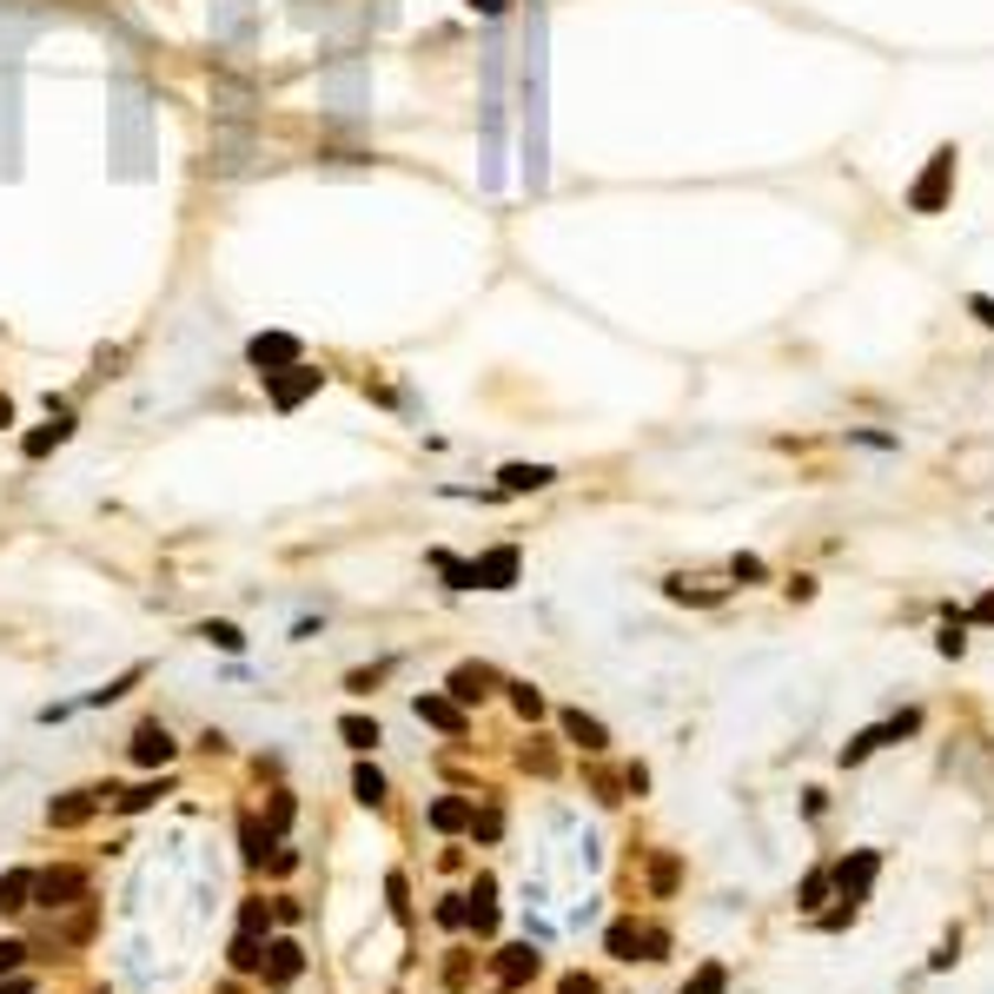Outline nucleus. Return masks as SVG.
<instances>
[{
  "instance_id": "obj_32",
  "label": "nucleus",
  "mask_w": 994,
  "mask_h": 994,
  "mask_svg": "<svg viewBox=\"0 0 994 994\" xmlns=\"http://www.w3.org/2000/svg\"><path fill=\"white\" fill-rule=\"evenodd\" d=\"M385 896H391V915L405 922V915H411V902H405V876H391V882H385Z\"/></svg>"
},
{
  "instance_id": "obj_37",
  "label": "nucleus",
  "mask_w": 994,
  "mask_h": 994,
  "mask_svg": "<svg viewBox=\"0 0 994 994\" xmlns=\"http://www.w3.org/2000/svg\"><path fill=\"white\" fill-rule=\"evenodd\" d=\"M564 994H597V988H590L584 975H571V982H564Z\"/></svg>"
},
{
  "instance_id": "obj_31",
  "label": "nucleus",
  "mask_w": 994,
  "mask_h": 994,
  "mask_svg": "<svg viewBox=\"0 0 994 994\" xmlns=\"http://www.w3.org/2000/svg\"><path fill=\"white\" fill-rule=\"evenodd\" d=\"M20 962H27V942H0V975H20Z\"/></svg>"
},
{
  "instance_id": "obj_16",
  "label": "nucleus",
  "mask_w": 994,
  "mask_h": 994,
  "mask_svg": "<svg viewBox=\"0 0 994 994\" xmlns=\"http://www.w3.org/2000/svg\"><path fill=\"white\" fill-rule=\"evenodd\" d=\"M33 902V869H7L0 876V915H20Z\"/></svg>"
},
{
  "instance_id": "obj_28",
  "label": "nucleus",
  "mask_w": 994,
  "mask_h": 994,
  "mask_svg": "<svg viewBox=\"0 0 994 994\" xmlns=\"http://www.w3.org/2000/svg\"><path fill=\"white\" fill-rule=\"evenodd\" d=\"M385 670H391V663H372V670H352V677H345V690H358V697H372V683H378Z\"/></svg>"
},
{
  "instance_id": "obj_33",
  "label": "nucleus",
  "mask_w": 994,
  "mask_h": 994,
  "mask_svg": "<svg viewBox=\"0 0 994 994\" xmlns=\"http://www.w3.org/2000/svg\"><path fill=\"white\" fill-rule=\"evenodd\" d=\"M444 982H451V988H464V982H471V962H464V955H451V962H444Z\"/></svg>"
},
{
  "instance_id": "obj_4",
  "label": "nucleus",
  "mask_w": 994,
  "mask_h": 994,
  "mask_svg": "<svg viewBox=\"0 0 994 994\" xmlns=\"http://www.w3.org/2000/svg\"><path fill=\"white\" fill-rule=\"evenodd\" d=\"M259 378H265V391H272L279 411H299V405L325 385V372H312V365H292V378H279V372H259Z\"/></svg>"
},
{
  "instance_id": "obj_30",
  "label": "nucleus",
  "mask_w": 994,
  "mask_h": 994,
  "mask_svg": "<svg viewBox=\"0 0 994 994\" xmlns=\"http://www.w3.org/2000/svg\"><path fill=\"white\" fill-rule=\"evenodd\" d=\"M239 929H245V935H265V902H245V909H239Z\"/></svg>"
},
{
  "instance_id": "obj_20",
  "label": "nucleus",
  "mask_w": 994,
  "mask_h": 994,
  "mask_svg": "<svg viewBox=\"0 0 994 994\" xmlns=\"http://www.w3.org/2000/svg\"><path fill=\"white\" fill-rule=\"evenodd\" d=\"M352 796H358L365 809H378V803H385V776H378L372 763H358V770H352Z\"/></svg>"
},
{
  "instance_id": "obj_17",
  "label": "nucleus",
  "mask_w": 994,
  "mask_h": 994,
  "mask_svg": "<svg viewBox=\"0 0 994 994\" xmlns=\"http://www.w3.org/2000/svg\"><path fill=\"white\" fill-rule=\"evenodd\" d=\"M338 736H345L352 750H378V743H385V730H378L372 716H338Z\"/></svg>"
},
{
  "instance_id": "obj_34",
  "label": "nucleus",
  "mask_w": 994,
  "mask_h": 994,
  "mask_svg": "<svg viewBox=\"0 0 994 994\" xmlns=\"http://www.w3.org/2000/svg\"><path fill=\"white\" fill-rule=\"evenodd\" d=\"M969 312H975V318L994 332V299H988V292H975V299H969Z\"/></svg>"
},
{
  "instance_id": "obj_7",
  "label": "nucleus",
  "mask_w": 994,
  "mask_h": 994,
  "mask_svg": "<svg viewBox=\"0 0 994 994\" xmlns=\"http://www.w3.org/2000/svg\"><path fill=\"white\" fill-rule=\"evenodd\" d=\"M245 358H252L259 372H272V365H299V338H292V332H259V338L245 345Z\"/></svg>"
},
{
  "instance_id": "obj_9",
  "label": "nucleus",
  "mask_w": 994,
  "mask_h": 994,
  "mask_svg": "<svg viewBox=\"0 0 994 994\" xmlns=\"http://www.w3.org/2000/svg\"><path fill=\"white\" fill-rule=\"evenodd\" d=\"M498 690V670L491 663H464V670H451V703H484Z\"/></svg>"
},
{
  "instance_id": "obj_29",
  "label": "nucleus",
  "mask_w": 994,
  "mask_h": 994,
  "mask_svg": "<svg viewBox=\"0 0 994 994\" xmlns=\"http://www.w3.org/2000/svg\"><path fill=\"white\" fill-rule=\"evenodd\" d=\"M265 823H272V836H279V829H292V796H272V809H265Z\"/></svg>"
},
{
  "instance_id": "obj_6",
  "label": "nucleus",
  "mask_w": 994,
  "mask_h": 994,
  "mask_svg": "<svg viewBox=\"0 0 994 994\" xmlns=\"http://www.w3.org/2000/svg\"><path fill=\"white\" fill-rule=\"evenodd\" d=\"M637 949H644V962H663V949H670V942H663L657 929L617 922V929H610V955H617V962H637Z\"/></svg>"
},
{
  "instance_id": "obj_14",
  "label": "nucleus",
  "mask_w": 994,
  "mask_h": 994,
  "mask_svg": "<svg viewBox=\"0 0 994 994\" xmlns=\"http://www.w3.org/2000/svg\"><path fill=\"white\" fill-rule=\"evenodd\" d=\"M564 736H571L577 750H590V756H604V750H610V730H604L597 716H584V710H564Z\"/></svg>"
},
{
  "instance_id": "obj_18",
  "label": "nucleus",
  "mask_w": 994,
  "mask_h": 994,
  "mask_svg": "<svg viewBox=\"0 0 994 994\" xmlns=\"http://www.w3.org/2000/svg\"><path fill=\"white\" fill-rule=\"evenodd\" d=\"M464 823H471V803H464V796H438V803H431V829L451 836V829H464Z\"/></svg>"
},
{
  "instance_id": "obj_38",
  "label": "nucleus",
  "mask_w": 994,
  "mask_h": 994,
  "mask_svg": "<svg viewBox=\"0 0 994 994\" xmlns=\"http://www.w3.org/2000/svg\"><path fill=\"white\" fill-rule=\"evenodd\" d=\"M975 617H982V624H994V590L982 597V604H975Z\"/></svg>"
},
{
  "instance_id": "obj_36",
  "label": "nucleus",
  "mask_w": 994,
  "mask_h": 994,
  "mask_svg": "<svg viewBox=\"0 0 994 994\" xmlns=\"http://www.w3.org/2000/svg\"><path fill=\"white\" fill-rule=\"evenodd\" d=\"M0 994H33V982H20V975H7V982H0Z\"/></svg>"
},
{
  "instance_id": "obj_27",
  "label": "nucleus",
  "mask_w": 994,
  "mask_h": 994,
  "mask_svg": "<svg viewBox=\"0 0 994 994\" xmlns=\"http://www.w3.org/2000/svg\"><path fill=\"white\" fill-rule=\"evenodd\" d=\"M438 922H444V929H464V922H471V902H464V896L438 902Z\"/></svg>"
},
{
  "instance_id": "obj_22",
  "label": "nucleus",
  "mask_w": 994,
  "mask_h": 994,
  "mask_svg": "<svg viewBox=\"0 0 994 994\" xmlns=\"http://www.w3.org/2000/svg\"><path fill=\"white\" fill-rule=\"evenodd\" d=\"M869 876H876V856H856V862H843V869H836L843 896H862V889H869Z\"/></svg>"
},
{
  "instance_id": "obj_23",
  "label": "nucleus",
  "mask_w": 994,
  "mask_h": 994,
  "mask_svg": "<svg viewBox=\"0 0 994 994\" xmlns=\"http://www.w3.org/2000/svg\"><path fill=\"white\" fill-rule=\"evenodd\" d=\"M723 988H730V969H723V962H703V969L683 982V994H723Z\"/></svg>"
},
{
  "instance_id": "obj_21",
  "label": "nucleus",
  "mask_w": 994,
  "mask_h": 994,
  "mask_svg": "<svg viewBox=\"0 0 994 994\" xmlns=\"http://www.w3.org/2000/svg\"><path fill=\"white\" fill-rule=\"evenodd\" d=\"M166 789H172L166 776H159V783H139V789H126V796H119V816H139V809H153Z\"/></svg>"
},
{
  "instance_id": "obj_25",
  "label": "nucleus",
  "mask_w": 994,
  "mask_h": 994,
  "mask_svg": "<svg viewBox=\"0 0 994 994\" xmlns=\"http://www.w3.org/2000/svg\"><path fill=\"white\" fill-rule=\"evenodd\" d=\"M259 962H265V949H259V935H245V929H239V942H232V969L245 975V969H259Z\"/></svg>"
},
{
  "instance_id": "obj_35",
  "label": "nucleus",
  "mask_w": 994,
  "mask_h": 994,
  "mask_svg": "<svg viewBox=\"0 0 994 994\" xmlns=\"http://www.w3.org/2000/svg\"><path fill=\"white\" fill-rule=\"evenodd\" d=\"M962 644H969V637H962V624H949V630H942V657H962Z\"/></svg>"
},
{
  "instance_id": "obj_13",
  "label": "nucleus",
  "mask_w": 994,
  "mask_h": 994,
  "mask_svg": "<svg viewBox=\"0 0 994 994\" xmlns=\"http://www.w3.org/2000/svg\"><path fill=\"white\" fill-rule=\"evenodd\" d=\"M66 438H73V411H66V405H46V431L27 438V458H46V451L66 444Z\"/></svg>"
},
{
  "instance_id": "obj_8",
  "label": "nucleus",
  "mask_w": 994,
  "mask_h": 994,
  "mask_svg": "<svg viewBox=\"0 0 994 994\" xmlns=\"http://www.w3.org/2000/svg\"><path fill=\"white\" fill-rule=\"evenodd\" d=\"M100 796H106V789H73V796L46 803V823H53V829H80V823L100 809ZM113 796H119V789H113Z\"/></svg>"
},
{
  "instance_id": "obj_26",
  "label": "nucleus",
  "mask_w": 994,
  "mask_h": 994,
  "mask_svg": "<svg viewBox=\"0 0 994 994\" xmlns=\"http://www.w3.org/2000/svg\"><path fill=\"white\" fill-rule=\"evenodd\" d=\"M139 677H146V670H126V677H113V683H106V690H93V697H86V703H119V697H126V690H133V683H139Z\"/></svg>"
},
{
  "instance_id": "obj_39",
  "label": "nucleus",
  "mask_w": 994,
  "mask_h": 994,
  "mask_svg": "<svg viewBox=\"0 0 994 994\" xmlns=\"http://www.w3.org/2000/svg\"><path fill=\"white\" fill-rule=\"evenodd\" d=\"M7 425H13V405H7V398H0V431H7Z\"/></svg>"
},
{
  "instance_id": "obj_5",
  "label": "nucleus",
  "mask_w": 994,
  "mask_h": 994,
  "mask_svg": "<svg viewBox=\"0 0 994 994\" xmlns=\"http://www.w3.org/2000/svg\"><path fill=\"white\" fill-rule=\"evenodd\" d=\"M172 756H179V743H172L166 723H139V730H133V763H139V770H166Z\"/></svg>"
},
{
  "instance_id": "obj_11",
  "label": "nucleus",
  "mask_w": 994,
  "mask_h": 994,
  "mask_svg": "<svg viewBox=\"0 0 994 994\" xmlns=\"http://www.w3.org/2000/svg\"><path fill=\"white\" fill-rule=\"evenodd\" d=\"M557 484V471L551 464H504L498 471V491H511V498H524V491H551Z\"/></svg>"
},
{
  "instance_id": "obj_3",
  "label": "nucleus",
  "mask_w": 994,
  "mask_h": 994,
  "mask_svg": "<svg viewBox=\"0 0 994 994\" xmlns=\"http://www.w3.org/2000/svg\"><path fill=\"white\" fill-rule=\"evenodd\" d=\"M517 571H524L517 544H498V551H484V557L471 564V590H511V584H517Z\"/></svg>"
},
{
  "instance_id": "obj_10",
  "label": "nucleus",
  "mask_w": 994,
  "mask_h": 994,
  "mask_svg": "<svg viewBox=\"0 0 994 994\" xmlns=\"http://www.w3.org/2000/svg\"><path fill=\"white\" fill-rule=\"evenodd\" d=\"M259 969H265L272 988H285V982L305 975V955H299V942H265V962H259Z\"/></svg>"
},
{
  "instance_id": "obj_19",
  "label": "nucleus",
  "mask_w": 994,
  "mask_h": 994,
  "mask_svg": "<svg viewBox=\"0 0 994 994\" xmlns=\"http://www.w3.org/2000/svg\"><path fill=\"white\" fill-rule=\"evenodd\" d=\"M199 637H206L212 650H226V657H239V650H245V637H239V624H226V617H212V624H199Z\"/></svg>"
},
{
  "instance_id": "obj_1",
  "label": "nucleus",
  "mask_w": 994,
  "mask_h": 994,
  "mask_svg": "<svg viewBox=\"0 0 994 994\" xmlns=\"http://www.w3.org/2000/svg\"><path fill=\"white\" fill-rule=\"evenodd\" d=\"M955 139H942L935 153H929V166H922V179L909 186V212H922V219H935L942 206H949V186H955Z\"/></svg>"
},
{
  "instance_id": "obj_15",
  "label": "nucleus",
  "mask_w": 994,
  "mask_h": 994,
  "mask_svg": "<svg viewBox=\"0 0 994 994\" xmlns=\"http://www.w3.org/2000/svg\"><path fill=\"white\" fill-rule=\"evenodd\" d=\"M411 710H418V723H431V730H444V736H464V710H458V703H444V697H418Z\"/></svg>"
},
{
  "instance_id": "obj_24",
  "label": "nucleus",
  "mask_w": 994,
  "mask_h": 994,
  "mask_svg": "<svg viewBox=\"0 0 994 994\" xmlns=\"http://www.w3.org/2000/svg\"><path fill=\"white\" fill-rule=\"evenodd\" d=\"M511 710H517L524 723H537V716H544V697H537L531 683H511Z\"/></svg>"
},
{
  "instance_id": "obj_12",
  "label": "nucleus",
  "mask_w": 994,
  "mask_h": 994,
  "mask_svg": "<svg viewBox=\"0 0 994 994\" xmlns=\"http://www.w3.org/2000/svg\"><path fill=\"white\" fill-rule=\"evenodd\" d=\"M537 969H544V962H537V949H531V942H517V949H498V982H504V988H524Z\"/></svg>"
},
{
  "instance_id": "obj_2",
  "label": "nucleus",
  "mask_w": 994,
  "mask_h": 994,
  "mask_svg": "<svg viewBox=\"0 0 994 994\" xmlns=\"http://www.w3.org/2000/svg\"><path fill=\"white\" fill-rule=\"evenodd\" d=\"M33 902L40 909H80L86 902V876L80 869H33Z\"/></svg>"
}]
</instances>
